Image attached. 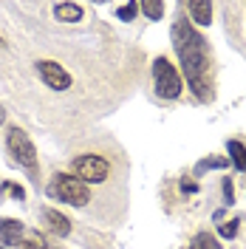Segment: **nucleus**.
Returning a JSON list of instances; mask_svg holds the SVG:
<instances>
[{
    "label": "nucleus",
    "mask_w": 246,
    "mask_h": 249,
    "mask_svg": "<svg viewBox=\"0 0 246 249\" xmlns=\"http://www.w3.org/2000/svg\"><path fill=\"white\" fill-rule=\"evenodd\" d=\"M43 224H46V232L57 235V238H65L71 232V221L57 210H43Z\"/></svg>",
    "instance_id": "nucleus-7"
},
{
    "label": "nucleus",
    "mask_w": 246,
    "mask_h": 249,
    "mask_svg": "<svg viewBox=\"0 0 246 249\" xmlns=\"http://www.w3.org/2000/svg\"><path fill=\"white\" fill-rule=\"evenodd\" d=\"M227 150H229L232 161H235V167H238V170H246V147H244V144L232 139L229 144H227Z\"/></svg>",
    "instance_id": "nucleus-12"
},
{
    "label": "nucleus",
    "mask_w": 246,
    "mask_h": 249,
    "mask_svg": "<svg viewBox=\"0 0 246 249\" xmlns=\"http://www.w3.org/2000/svg\"><path fill=\"white\" fill-rule=\"evenodd\" d=\"M6 147H9V153L15 156V161L20 167H26L31 176H37V150L31 144L29 133H23L20 127H12L6 133Z\"/></svg>",
    "instance_id": "nucleus-4"
},
{
    "label": "nucleus",
    "mask_w": 246,
    "mask_h": 249,
    "mask_svg": "<svg viewBox=\"0 0 246 249\" xmlns=\"http://www.w3.org/2000/svg\"><path fill=\"white\" fill-rule=\"evenodd\" d=\"M17 249H40V247H37V241H20Z\"/></svg>",
    "instance_id": "nucleus-20"
},
{
    "label": "nucleus",
    "mask_w": 246,
    "mask_h": 249,
    "mask_svg": "<svg viewBox=\"0 0 246 249\" xmlns=\"http://www.w3.org/2000/svg\"><path fill=\"white\" fill-rule=\"evenodd\" d=\"M0 241L6 247H17L23 241V224L15 218H0Z\"/></svg>",
    "instance_id": "nucleus-8"
},
{
    "label": "nucleus",
    "mask_w": 246,
    "mask_h": 249,
    "mask_svg": "<svg viewBox=\"0 0 246 249\" xmlns=\"http://www.w3.org/2000/svg\"><path fill=\"white\" fill-rule=\"evenodd\" d=\"M218 232H221V238H235V235H238V221H227V224H221Z\"/></svg>",
    "instance_id": "nucleus-16"
},
{
    "label": "nucleus",
    "mask_w": 246,
    "mask_h": 249,
    "mask_svg": "<svg viewBox=\"0 0 246 249\" xmlns=\"http://www.w3.org/2000/svg\"><path fill=\"white\" fill-rule=\"evenodd\" d=\"M3 193H12V196H15V198H20V201L26 198L23 187H15V184H3V187H0V196H3Z\"/></svg>",
    "instance_id": "nucleus-17"
},
{
    "label": "nucleus",
    "mask_w": 246,
    "mask_h": 249,
    "mask_svg": "<svg viewBox=\"0 0 246 249\" xmlns=\"http://www.w3.org/2000/svg\"><path fill=\"white\" fill-rule=\"evenodd\" d=\"M54 17L60 23H79L82 20V6L79 3H57L54 6Z\"/></svg>",
    "instance_id": "nucleus-10"
},
{
    "label": "nucleus",
    "mask_w": 246,
    "mask_h": 249,
    "mask_svg": "<svg viewBox=\"0 0 246 249\" xmlns=\"http://www.w3.org/2000/svg\"><path fill=\"white\" fill-rule=\"evenodd\" d=\"M153 85L161 99H178L181 96V74L167 57H158L153 62Z\"/></svg>",
    "instance_id": "nucleus-3"
},
{
    "label": "nucleus",
    "mask_w": 246,
    "mask_h": 249,
    "mask_svg": "<svg viewBox=\"0 0 246 249\" xmlns=\"http://www.w3.org/2000/svg\"><path fill=\"white\" fill-rule=\"evenodd\" d=\"M6 122V110H3V105H0V124Z\"/></svg>",
    "instance_id": "nucleus-21"
},
{
    "label": "nucleus",
    "mask_w": 246,
    "mask_h": 249,
    "mask_svg": "<svg viewBox=\"0 0 246 249\" xmlns=\"http://www.w3.org/2000/svg\"><path fill=\"white\" fill-rule=\"evenodd\" d=\"M187 12H190V20L193 23L210 26V20H212V3L210 0H190L187 3Z\"/></svg>",
    "instance_id": "nucleus-9"
},
{
    "label": "nucleus",
    "mask_w": 246,
    "mask_h": 249,
    "mask_svg": "<svg viewBox=\"0 0 246 249\" xmlns=\"http://www.w3.org/2000/svg\"><path fill=\"white\" fill-rule=\"evenodd\" d=\"M173 46H176V54L181 60V71H184V77H187V85L193 88V93L198 99H210L212 91H210L207 48H204L201 34L190 26V20H178L173 26Z\"/></svg>",
    "instance_id": "nucleus-1"
},
{
    "label": "nucleus",
    "mask_w": 246,
    "mask_h": 249,
    "mask_svg": "<svg viewBox=\"0 0 246 249\" xmlns=\"http://www.w3.org/2000/svg\"><path fill=\"white\" fill-rule=\"evenodd\" d=\"M34 241H37V247H40V249H60V247H54L51 241H46L43 232H34Z\"/></svg>",
    "instance_id": "nucleus-18"
},
{
    "label": "nucleus",
    "mask_w": 246,
    "mask_h": 249,
    "mask_svg": "<svg viewBox=\"0 0 246 249\" xmlns=\"http://www.w3.org/2000/svg\"><path fill=\"white\" fill-rule=\"evenodd\" d=\"M227 164H229V156H212V159H204V161H198V164H195V176H201V173H207V170L227 167Z\"/></svg>",
    "instance_id": "nucleus-11"
},
{
    "label": "nucleus",
    "mask_w": 246,
    "mask_h": 249,
    "mask_svg": "<svg viewBox=\"0 0 246 249\" xmlns=\"http://www.w3.org/2000/svg\"><path fill=\"white\" fill-rule=\"evenodd\" d=\"M3 46H6V43H3V37H0V48H3Z\"/></svg>",
    "instance_id": "nucleus-22"
},
{
    "label": "nucleus",
    "mask_w": 246,
    "mask_h": 249,
    "mask_svg": "<svg viewBox=\"0 0 246 249\" xmlns=\"http://www.w3.org/2000/svg\"><path fill=\"white\" fill-rule=\"evenodd\" d=\"M139 9L147 15V20H158V17L164 15V3H156V0H144V3H139Z\"/></svg>",
    "instance_id": "nucleus-14"
},
{
    "label": "nucleus",
    "mask_w": 246,
    "mask_h": 249,
    "mask_svg": "<svg viewBox=\"0 0 246 249\" xmlns=\"http://www.w3.org/2000/svg\"><path fill=\"white\" fill-rule=\"evenodd\" d=\"M224 201L227 204L235 201V196H232V178H224Z\"/></svg>",
    "instance_id": "nucleus-19"
},
{
    "label": "nucleus",
    "mask_w": 246,
    "mask_h": 249,
    "mask_svg": "<svg viewBox=\"0 0 246 249\" xmlns=\"http://www.w3.org/2000/svg\"><path fill=\"white\" fill-rule=\"evenodd\" d=\"M48 196L60 198V201H68L71 207H85L91 201V190L85 181H79L77 176H68V173H57L48 184Z\"/></svg>",
    "instance_id": "nucleus-2"
},
{
    "label": "nucleus",
    "mask_w": 246,
    "mask_h": 249,
    "mask_svg": "<svg viewBox=\"0 0 246 249\" xmlns=\"http://www.w3.org/2000/svg\"><path fill=\"white\" fill-rule=\"evenodd\" d=\"M0 249H6V247H0Z\"/></svg>",
    "instance_id": "nucleus-23"
},
{
    "label": "nucleus",
    "mask_w": 246,
    "mask_h": 249,
    "mask_svg": "<svg viewBox=\"0 0 246 249\" xmlns=\"http://www.w3.org/2000/svg\"><path fill=\"white\" fill-rule=\"evenodd\" d=\"M190 249H224L221 244H218V238L215 235H210V232H201L193 238V244H190Z\"/></svg>",
    "instance_id": "nucleus-13"
},
{
    "label": "nucleus",
    "mask_w": 246,
    "mask_h": 249,
    "mask_svg": "<svg viewBox=\"0 0 246 249\" xmlns=\"http://www.w3.org/2000/svg\"><path fill=\"white\" fill-rule=\"evenodd\" d=\"M74 173H77L79 181H85V184H102L110 173V164L96 153H82L74 159Z\"/></svg>",
    "instance_id": "nucleus-5"
},
{
    "label": "nucleus",
    "mask_w": 246,
    "mask_h": 249,
    "mask_svg": "<svg viewBox=\"0 0 246 249\" xmlns=\"http://www.w3.org/2000/svg\"><path fill=\"white\" fill-rule=\"evenodd\" d=\"M136 12H139V3L136 0H130V3H122V6L116 9V17L124 20V23H130V20H136Z\"/></svg>",
    "instance_id": "nucleus-15"
},
{
    "label": "nucleus",
    "mask_w": 246,
    "mask_h": 249,
    "mask_svg": "<svg viewBox=\"0 0 246 249\" xmlns=\"http://www.w3.org/2000/svg\"><path fill=\"white\" fill-rule=\"evenodd\" d=\"M37 74L46 79V85L54 88V91H68L71 88V74L54 60H40L37 62Z\"/></svg>",
    "instance_id": "nucleus-6"
}]
</instances>
